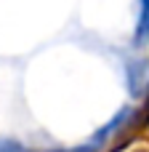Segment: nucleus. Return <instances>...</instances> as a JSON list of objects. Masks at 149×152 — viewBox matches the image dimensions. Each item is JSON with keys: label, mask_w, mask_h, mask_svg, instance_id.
<instances>
[{"label": "nucleus", "mask_w": 149, "mask_h": 152, "mask_svg": "<svg viewBox=\"0 0 149 152\" xmlns=\"http://www.w3.org/2000/svg\"><path fill=\"white\" fill-rule=\"evenodd\" d=\"M125 83L133 99H141L149 91V59H131L125 64Z\"/></svg>", "instance_id": "nucleus-1"}, {"label": "nucleus", "mask_w": 149, "mask_h": 152, "mask_svg": "<svg viewBox=\"0 0 149 152\" xmlns=\"http://www.w3.org/2000/svg\"><path fill=\"white\" fill-rule=\"evenodd\" d=\"M133 43L139 48L149 45V0H139V21H136Z\"/></svg>", "instance_id": "nucleus-2"}, {"label": "nucleus", "mask_w": 149, "mask_h": 152, "mask_svg": "<svg viewBox=\"0 0 149 152\" xmlns=\"http://www.w3.org/2000/svg\"><path fill=\"white\" fill-rule=\"evenodd\" d=\"M0 152H29L27 147H21L19 142H11V139H0Z\"/></svg>", "instance_id": "nucleus-3"}]
</instances>
